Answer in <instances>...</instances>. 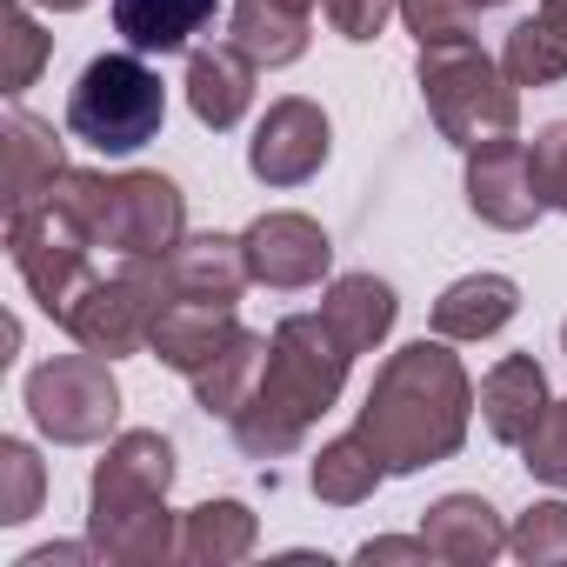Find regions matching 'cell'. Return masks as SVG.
Segmentation results:
<instances>
[{
	"label": "cell",
	"mask_w": 567,
	"mask_h": 567,
	"mask_svg": "<svg viewBox=\"0 0 567 567\" xmlns=\"http://www.w3.org/2000/svg\"><path fill=\"white\" fill-rule=\"evenodd\" d=\"M467 421H474V381L461 354H447V341L434 334L381 361L354 434L381 454L388 474H421L467 447Z\"/></svg>",
	"instance_id": "cell-1"
},
{
	"label": "cell",
	"mask_w": 567,
	"mask_h": 567,
	"mask_svg": "<svg viewBox=\"0 0 567 567\" xmlns=\"http://www.w3.org/2000/svg\"><path fill=\"white\" fill-rule=\"evenodd\" d=\"M348 361L354 354L328 334L321 315H288V321L274 328V341H267V368H260L254 401L227 421L234 447L247 461H288L308 441V427L341 401Z\"/></svg>",
	"instance_id": "cell-2"
},
{
	"label": "cell",
	"mask_w": 567,
	"mask_h": 567,
	"mask_svg": "<svg viewBox=\"0 0 567 567\" xmlns=\"http://www.w3.org/2000/svg\"><path fill=\"white\" fill-rule=\"evenodd\" d=\"M414 81H421V101H427L441 141H454L461 154H467V147H487V141H507V134L520 127V87H514L507 68H501L487 48H474V41L421 48Z\"/></svg>",
	"instance_id": "cell-3"
},
{
	"label": "cell",
	"mask_w": 567,
	"mask_h": 567,
	"mask_svg": "<svg viewBox=\"0 0 567 567\" xmlns=\"http://www.w3.org/2000/svg\"><path fill=\"white\" fill-rule=\"evenodd\" d=\"M167 121V87L147 68V54H94L68 94V134L87 141L94 154H141L161 141Z\"/></svg>",
	"instance_id": "cell-4"
},
{
	"label": "cell",
	"mask_w": 567,
	"mask_h": 567,
	"mask_svg": "<svg viewBox=\"0 0 567 567\" xmlns=\"http://www.w3.org/2000/svg\"><path fill=\"white\" fill-rule=\"evenodd\" d=\"M8 254H14V267L28 280V295L61 328V315L81 301V288L94 280V240H87V227L54 194H34L28 207L8 214Z\"/></svg>",
	"instance_id": "cell-5"
},
{
	"label": "cell",
	"mask_w": 567,
	"mask_h": 567,
	"mask_svg": "<svg viewBox=\"0 0 567 567\" xmlns=\"http://www.w3.org/2000/svg\"><path fill=\"white\" fill-rule=\"evenodd\" d=\"M167 301H174V288H167V260H161V254H134L114 280H101V274L87 280L81 301L61 315V328H68L81 348L121 361V354H141V348H147L154 315H161Z\"/></svg>",
	"instance_id": "cell-6"
},
{
	"label": "cell",
	"mask_w": 567,
	"mask_h": 567,
	"mask_svg": "<svg viewBox=\"0 0 567 567\" xmlns=\"http://www.w3.org/2000/svg\"><path fill=\"white\" fill-rule=\"evenodd\" d=\"M28 414L54 447H94L114 434L121 421V381L107 368V354L81 348V354H54L28 374Z\"/></svg>",
	"instance_id": "cell-7"
},
{
	"label": "cell",
	"mask_w": 567,
	"mask_h": 567,
	"mask_svg": "<svg viewBox=\"0 0 567 567\" xmlns=\"http://www.w3.org/2000/svg\"><path fill=\"white\" fill-rule=\"evenodd\" d=\"M174 487V441L154 434V427H127L107 441V454L94 461V481H87V527H107L121 514H147L161 507Z\"/></svg>",
	"instance_id": "cell-8"
},
{
	"label": "cell",
	"mask_w": 567,
	"mask_h": 567,
	"mask_svg": "<svg viewBox=\"0 0 567 567\" xmlns=\"http://www.w3.org/2000/svg\"><path fill=\"white\" fill-rule=\"evenodd\" d=\"M247 274L254 288H274V295H295V288H321L328 267H334V240L315 214H295V207H274L260 214L247 234Z\"/></svg>",
	"instance_id": "cell-9"
},
{
	"label": "cell",
	"mask_w": 567,
	"mask_h": 567,
	"mask_svg": "<svg viewBox=\"0 0 567 567\" xmlns=\"http://www.w3.org/2000/svg\"><path fill=\"white\" fill-rule=\"evenodd\" d=\"M187 234V194L167 174H114L107 187V220H101V247H114L121 260L134 254H167Z\"/></svg>",
	"instance_id": "cell-10"
},
{
	"label": "cell",
	"mask_w": 567,
	"mask_h": 567,
	"mask_svg": "<svg viewBox=\"0 0 567 567\" xmlns=\"http://www.w3.org/2000/svg\"><path fill=\"white\" fill-rule=\"evenodd\" d=\"M328 147H334L328 114H321L315 101L288 94V101H274V107L260 114V127H254V141H247V167H254V181H267V187H301V181H315V174L328 167Z\"/></svg>",
	"instance_id": "cell-11"
},
{
	"label": "cell",
	"mask_w": 567,
	"mask_h": 567,
	"mask_svg": "<svg viewBox=\"0 0 567 567\" xmlns=\"http://www.w3.org/2000/svg\"><path fill=\"white\" fill-rule=\"evenodd\" d=\"M467 207L474 220L501 227V234H520L540 220V187H534V154L507 134V141H487V147H467Z\"/></svg>",
	"instance_id": "cell-12"
},
{
	"label": "cell",
	"mask_w": 567,
	"mask_h": 567,
	"mask_svg": "<svg viewBox=\"0 0 567 567\" xmlns=\"http://www.w3.org/2000/svg\"><path fill=\"white\" fill-rule=\"evenodd\" d=\"M240 334V321H234V308L227 301H187V295H174L161 315H154V334H147V354L161 361V368H174V374H200L227 341Z\"/></svg>",
	"instance_id": "cell-13"
},
{
	"label": "cell",
	"mask_w": 567,
	"mask_h": 567,
	"mask_svg": "<svg viewBox=\"0 0 567 567\" xmlns=\"http://www.w3.org/2000/svg\"><path fill=\"white\" fill-rule=\"evenodd\" d=\"M161 260H167V288L187 301H227L234 308L254 288L240 234H181Z\"/></svg>",
	"instance_id": "cell-14"
},
{
	"label": "cell",
	"mask_w": 567,
	"mask_h": 567,
	"mask_svg": "<svg viewBox=\"0 0 567 567\" xmlns=\"http://www.w3.org/2000/svg\"><path fill=\"white\" fill-rule=\"evenodd\" d=\"M254 74H260V61H247L234 41L194 48L187 54V107H194V121L214 127V134L240 127L247 107H254Z\"/></svg>",
	"instance_id": "cell-15"
},
{
	"label": "cell",
	"mask_w": 567,
	"mask_h": 567,
	"mask_svg": "<svg viewBox=\"0 0 567 567\" xmlns=\"http://www.w3.org/2000/svg\"><path fill=\"white\" fill-rule=\"evenodd\" d=\"M421 534H427L434 560H447V567H487L507 554V520L481 494H441L421 514Z\"/></svg>",
	"instance_id": "cell-16"
},
{
	"label": "cell",
	"mask_w": 567,
	"mask_h": 567,
	"mask_svg": "<svg viewBox=\"0 0 567 567\" xmlns=\"http://www.w3.org/2000/svg\"><path fill=\"white\" fill-rule=\"evenodd\" d=\"M547 401H554V394H547V374H540L534 354H507V361H494L487 381H481V421H487V434H494L501 447H520V441L540 427Z\"/></svg>",
	"instance_id": "cell-17"
},
{
	"label": "cell",
	"mask_w": 567,
	"mask_h": 567,
	"mask_svg": "<svg viewBox=\"0 0 567 567\" xmlns=\"http://www.w3.org/2000/svg\"><path fill=\"white\" fill-rule=\"evenodd\" d=\"M394 315H401V301H394V288L381 274H341L321 295V321L348 354H374L394 334Z\"/></svg>",
	"instance_id": "cell-18"
},
{
	"label": "cell",
	"mask_w": 567,
	"mask_h": 567,
	"mask_svg": "<svg viewBox=\"0 0 567 567\" xmlns=\"http://www.w3.org/2000/svg\"><path fill=\"white\" fill-rule=\"evenodd\" d=\"M520 315V288L507 274H461L434 301V334L441 341H494Z\"/></svg>",
	"instance_id": "cell-19"
},
{
	"label": "cell",
	"mask_w": 567,
	"mask_h": 567,
	"mask_svg": "<svg viewBox=\"0 0 567 567\" xmlns=\"http://www.w3.org/2000/svg\"><path fill=\"white\" fill-rule=\"evenodd\" d=\"M220 0H114V34L134 54H181L194 34H207Z\"/></svg>",
	"instance_id": "cell-20"
},
{
	"label": "cell",
	"mask_w": 567,
	"mask_h": 567,
	"mask_svg": "<svg viewBox=\"0 0 567 567\" xmlns=\"http://www.w3.org/2000/svg\"><path fill=\"white\" fill-rule=\"evenodd\" d=\"M0 141H8V214H14V207H28V200H34V194L68 167V154H61L54 121L28 114L21 101L8 107V121H0Z\"/></svg>",
	"instance_id": "cell-21"
},
{
	"label": "cell",
	"mask_w": 567,
	"mask_h": 567,
	"mask_svg": "<svg viewBox=\"0 0 567 567\" xmlns=\"http://www.w3.org/2000/svg\"><path fill=\"white\" fill-rule=\"evenodd\" d=\"M260 540V520L247 514V501H200L181 514V560L187 567H234L247 560Z\"/></svg>",
	"instance_id": "cell-22"
},
{
	"label": "cell",
	"mask_w": 567,
	"mask_h": 567,
	"mask_svg": "<svg viewBox=\"0 0 567 567\" xmlns=\"http://www.w3.org/2000/svg\"><path fill=\"white\" fill-rule=\"evenodd\" d=\"M308 21L315 14H295V8H280V0H234L227 41L260 68H295L308 54Z\"/></svg>",
	"instance_id": "cell-23"
},
{
	"label": "cell",
	"mask_w": 567,
	"mask_h": 567,
	"mask_svg": "<svg viewBox=\"0 0 567 567\" xmlns=\"http://www.w3.org/2000/svg\"><path fill=\"white\" fill-rule=\"evenodd\" d=\"M267 341L274 334H254V328H240L200 374H194V408L200 414H220V421H234L247 401H254V388H260V368H267Z\"/></svg>",
	"instance_id": "cell-24"
},
{
	"label": "cell",
	"mask_w": 567,
	"mask_h": 567,
	"mask_svg": "<svg viewBox=\"0 0 567 567\" xmlns=\"http://www.w3.org/2000/svg\"><path fill=\"white\" fill-rule=\"evenodd\" d=\"M381 481H388V467H381V454H374L361 434L328 441V447L315 454V467H308V487H315V501H328V507H361V501H374Z\"/></svg>",
	"instance_id": "cell-25"
},
{
	"label": "cell",
	"mask_w": 567,
	"mask_h": 567,
	"mask_svg": "<svg viewBox=\"0 0 567 567\" xmlns=\"http://www.w3.org/2000/svg\"><path fill=\"white\" fill-rule=\"evenodd\" d=\"M501 68H507L514 87H554V81H567V28H554L547 14L514 21L507 48H501Z\"/></svg>",
	"instance_id": "cell-26"
},
{
	"label": "cell",
	"mask_w": 567,
	"mask_h": 567,
	"mask_svg": "<svg viewBox=\"0 0 567 567\" xmlns=\"http://www.w3.org/2000/svg\"><path fill=\"white\" fill-rule=\"evenodd\" d=\"M28 8H34V0H8V8H0V48H8V61H0V87H8V101H21L34 87V74L48 68V54H54V34H41V21Z\"/></svg>",
	"instance_id": "cell-27"
},
{
	"label": "cell",
	"mask_w": 567,
	"mask_h": 567,
	"mask_svg": "<svg viewBox=\"0 0 567 567\" xmlns=\"http://www.w3.org/2000/svg\"><path fill=\"white\" fill-rule=\"evenodd\" d=\"M41 494H48V467L28 441H0V520L21 527L41 514Z\"/></svg>",
	"instance_id": "cell-28"
},
{
	"label": "cell",
	"mask_w": 567,
	"mask_h": 567,
	"mask_svg": "<svg viewBox=\"0 0 567 567\" xmlns=\"http://www.w3.org/2000/svg\"><path fill=\"white\" fill-rule=\"evenodd\" d=\"M507 554H514L520 567L567 560V501H534V507L507 527Z\"/></svg>",
	"instance_id": "cell-29"
},
{
	"label": "cell",
	"mask_w": 567,
	"mask_h": 567,
	"mask_svg": "<svg viewBox=\"0 0 567 567\" xmlns=\"http://www.w3.org/2000/svg\"><path fill=\"white\" fill-rule=\"evenodd\" d=\"M401 21L421 48H441V41H474V21H481V0H401Z\"/></svg>",
	"instance_id": "cell-30"
},
{
	"label": "cell",
	"mask_w": 567,
	"mask_h": 567,
	"mask_svg": "<svg viewBox=\"0 0 567 567\" xmlns=\"http://www.w3.org/2000/svg\"><path fill=\"white\" fill-rule=\"evenodd\" d=\"M520 461H527V474H534V481L567 487V394H560V401H547L540 427L520 441Z\"/></svg>",
	"instance_id": "cell-31"
},
{
	"label": "cell",
	"mask_w": 567,
	"mask_h": 567,
	"mask_svg": "<svg viewBox=\"0 0 567 567\" xmlns=\"http://www.w3.org/2000/svg\"><path fill=\"white\" fill-rule=\"evenodd\" d=\"M534 187H540V207L567 214V121H547L534 134Z\"/></svg>",
	"instance_id": "cell-32"
},
{
	"label": "cell",
	"mask_w": 567,
	"mask_h": 567,
	"mask_svg": "<svg viewBox=\"0 0 567 567\" xmlns=\"http://www.w3.org/2000/svg\"><path fill=\"white\" fill-rule=\"evenodd\" d=\"M321 14L341 41H381L388 21L401 14V0H321Z\"/></svg>",
	"instance_id": "cell-33"
},
{
	"label": "cell",
	"mask_w": 567,
	"mask_h": 567,
	"mask_svg": "<svg viewBox=\"0 0 567 567\" xmlns=\"http://www.w3.org/2000/svg\"><path fill=\"white\" fill-rule=\"evenodd\" d=\"M354 560H434V547H427V534H414V540H401V534H381V540H361V554Z\"/></svg>",
	"instance_id": "cell-34"
},
{
	"label": "cell",
	"mask_w": 567,
	"mask_h": 567,
	"mask_svg": "<svg viewBox=\"0 0 567 567\" xmlns=\"http://www.w3.org/2000/svg\"><path fill=\"white\" fill-rule=\"evenodd\" d=\"M74 560H101L94 540H48V547L21 554V567H74Z\"/></svg>",
	"instance_id": "cell-35"
},
{
	"label": "cell",
	"mask_w": 567,
	"mask_h": 567,
	"mask_svg": "<svg viewBox=\"0 0 567 567\" xmlns=\"http://www.w3.org/2000/svg\"><path fill=\"white\" fill-rule=\"evenodd\" d=\"M540 14H547L554 28H567V0H540Z\"/></svg>",
	"instance_id": "cell-36"
},
{
	"label": "cell",
	"mask_w": 567,
	"mask_h": 567,
	"mask_svg": "<svg viewBox=\"0 0 567 567\" xmlns=\"http://www.w3.org/2000/svg\"><path fill=\"white\" fill-rule=\"evenodd\" d=\"M34 8H54V14H81L87 0H34Z\"/></svg>",
	"instance_id": "cell-37"
},
{
	"label": "cell",
	"mask_w": 567,
	"mask_h": 567,
	"mask_svg": "<svg viewBox=\"0 0 567 567\" xmlns=\"http://www.w3.org/2000/svg\"><path fill=\"white\" fill-rule=\"evenodd\" d=\"M280 8H295V14H315V8H321V0H280Z\"/></svg>",
	"instance_id": "cell-38"
},
{
	"label": "cell",
	"mask_w": 567,
	"mask_h": 567,
	"mask_svg": "<svg viewBox=\"0 0 567 567\" xmlns=\"http://www.w3.org/2000/svg\"><path fill=\"white\" fill-rule=\"evenodd\" d=\"M560 354H567V321H560Z\"/></svg>",
	"instance_id": "cell-39"
},
{
	"label": "cell",
	"mask_w": 567,
	"mask_h": 567,
	"mask_svg": "<svg viewBox=\"0 0 567 567\" xmlns=\"http://www.w3.org/2000/svg\"><path fill=\"white\" fill-rule=\"evenodd\" d=\"M481 8H507V0H481Z\"/></svg>",
	"instance_id": "cell-40"
}]
</instances>
